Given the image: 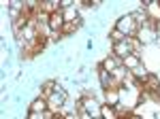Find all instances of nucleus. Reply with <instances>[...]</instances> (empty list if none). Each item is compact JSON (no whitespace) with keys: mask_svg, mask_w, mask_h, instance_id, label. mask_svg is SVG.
<instances>
[{"mask_svg":"<svg viewBox=\"0 0 160 119\" xmlns=\"http://www.w3.org/2000/svg\"><path fill=\"white\" fill-rule=\"evenodd\" d=\"M115 28H118L126 38L137 36V32H139V24L135 21V17H132V15H124L122 19H118V26H115Z\"/></svg>","mask_w":160,"mask_h":119,"instance_id":"1","label":"nucleus"},{"mask_svg":"<svg viewBox=\"0 0 160 119\" xmlns=\"http://www.w3.org/2000/svg\"><path fill=\"white\" fill-rule=\"evenodd\" d=\"M64 100H66V94H64L62 89H56V92H53V94L47 98L49 111H51V113H58V111H60V107L64 104Z\"/></svg>","mask_w":160,"mask_h":119,"instance_id":"2","label":"nucleus"},{"mask_svg":"<svg viewBox=\"0 0 160 119\" xmlns=\"http://www.w3.org/2000/svg\"><path fill=\"white\" fill-rule=\"evenodd\" d=\"M79 113H88V115H92V117H98L100 108H98V104H96L94 98H83V100H81V107H79Z\"/></svg>","mask_w":160,"mask_h":119,"instance_id":"3","label":"nucleus"},{"mask_svg":"<svg viewBox=\"0 0 160 119\" xmlns=\"http://www.w3.org/2000/svg\"><path fill=\"white\" fill-rule=\"evenodd\" d=\"M113 53H115V60H120V62H124V60L128 58L130 53H135V51L130 49V45H128V40H122V43H115V45H113Z\"/></svg>","mask_w":160,"mask_h":119,"instance_id":"4","label":"nucleus"},{"mask_svg":"<svg viewBox=\"0 0 160 119\" xmlns=\"http://www.w3.org/2000/svg\"><path fill=\"white\" fill-rule=\"evenodd\" d=\"M64 24H66L64 21V11H56L49 15V30L51 32H60Z\"/></svg>","mask_w":160,"mask_h":119,"instance_id":"5","label":"nucleus"},{"mask_svg":"<svg viewBox=\"0 0 160 119\" xmlns=\"http://www.w3.org/2000/svg\"><path fill=\"white\" fill-rule=\"evenodd\" d=\"M105 98H107L109 107H118L120 104V89L118 87H107L105 89Z\"/></svg>","mask_w":160,"mask_h":119,"instance_id":"6","label":"nucleus"},{"mask_svg":"<svg viewBox=\"0 0 160 119\" xmlns=\"http://www.w3.org/2000/svg\"><path fill=\"white\" fill-rule=\"evenodd\" d=\"M30 111H32V113H47V111H49L47 98H37V100L30 104Z\"/></svg>","mask_w":160,"mask_h":119,"instance_id":"7","label":"nucleus"},{"mask_svg":"<svg viewBox=\"0 0 160 119\" xmlns=\"http://www.w3.org/2000/svg\"><path fill=\"white\" fill-rule=\"evenodd\" d=\"M122 66H126V70H135V68H139V66H141V64H139V53H130V55L122 62Z\"/></svg>","mask_w":160,"mask_h":119,"instance_id":"8","label":"nucleus"},{"mask_svg":"<svg viewBox=\"0 0 160 119\" xmlns=\"http://www.w3.org/2000/svg\"><path fill=\"white\" fill-rule=\"evenodd\" d=\"M56 89H58V87H56V83H53V81H45V83H43V92H41V98H49V96L53 94Z\"/></svg>","mask_w":160,"mask_h":119,"instance_id":"9","label":"nucleus"},{"mask_svg":"<svg viewBox=\"0 0 160 119\" xmlns=\"http://www.w3.org/2000/svg\"><path fill=\"white\" fill-rule=\"evenodd\" d=\"M100 115L102 119H120L115 113V107H100Z\"/></svg>","mask_w":160,"mask_h":119,"instance_id":"10","label":"nucleus"},{"mask_svg":"<svg viewBox=\"0 0 160 119\" xmlns=\"http://www.w3.org/2000/svg\"><path fill=\"white\" fill-rule=\"evenodd\" d=\"M79 28V19L77 21H66V24L62 26V30H60V34H71V32H75Z\"/></svg>","mask_w":160,"mask_h":119,"instance_id":"11","label":"nucleus"},{"mask_svg":"<svg viewBox=\"0 0 160 119\" xmlns=\"http://www.w3.org/2000/svg\"><path fill=\"white\" fill-rule=\"evenodd\" d=\"M111 40H113V45H115V43H122V40H126V36H124L122 32L118 30V28H113V30H111Z\"/></svg>","mask_w":160,"mask_h":119,"instance_id":"12","label":"nucleus"},{"mask_svg":"<svg viewBox=\"0 0 160 119\" xmlns=\"http://www.w3.org/2000/svg\"><path fill=\"white\" fill-rule=\"evenodd\" d=\"M28 119H45V113H32V111H30Z\"/></svg>","mask_w":160,"mask_h":119,"instance_id":"13","label":"nucleus"},{"mask_svg":"<svg viewBox=\"0 0 160 119\" xmlns=\"http://www.w3.org/2000/svg\"><path fill=\"white\" fill-rule=\"evenodd\" d=\"M51 119H66V115H62L60 111H58V113H53V117H51Z\"/></svg>","mask_w":160,"mask_h":119,"instance_id":"14","label":"nucleus"},{"mask_svg":"<svg viewBox=\"0 0 160 119\" xmlns=\"http://www.w3.org/2000/svg\"><path fill=\"white\" fill-rule=\"evenodd\" d=\"M66 119H81L79 115H66Z\"/></svg>","mask_w":160,"mask_h":119,"instance_id":"15","label":"nucleus"},{"mask_svg":"<svg viewBox=\"0 0 160 119\" xmlns=\"http://www.w3.org/2000/svg\"><path fill=\"white\" fill-rule=\"evenodd\" d=\"M158 7H160V2H158Z\"/></svg>","mask_w":160,"mask_h":119,"instance_id":"16","label":"nucleus"}]
</instances>
